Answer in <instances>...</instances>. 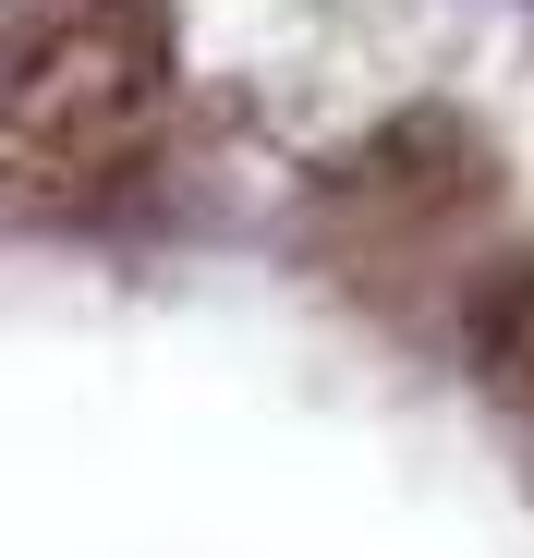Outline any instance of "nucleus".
Masks as SVG:
<instances>
[{"label": "nucleus", "mask_w": 534, "mask_h": 558, "mask_svg": "<svg viewBox=\"0 0 534 558\" xmlns=\"http://www.w3.org/2000/svg\"><path fill=\"white\" fill-rule=\"evenodd\" d=\"M462 364L486 377V401L534 413V243L486 255V279L462 292Z\"/></svg>", "instance_id": "3"}, {"label": "nucleus", "mask_w": 534, "mask_h": 558, "mask_svg": "<svg viewBox=\"0 0 534 558\" xmlns=\"http://www.w3.org/2000/svg\"><path fill=\"white\" fill-rule=\"evenodd\" d=\"M183 98L170 0H0V219H85Z\"/></svg>", "instance_id": "1"}, {"label": "nucleus", "mask_w": 534, "mask_h": 558, "mask_svg": "<svg viewBox=\"0 0 534 558\" xmlns=\"http://www.w3.org/2000/svg\"><path fill=\"white\" fill-rule=\"evenodd\" d=\"M486 195H498V146L462 110H401L389 134H365L352 158H328V219L352 231V255L437 243L450 219H474Z\"/></svg>", "instance_id": "2"}]
</instances>
